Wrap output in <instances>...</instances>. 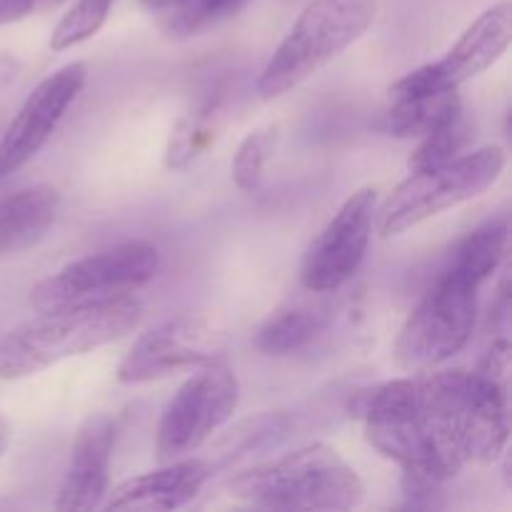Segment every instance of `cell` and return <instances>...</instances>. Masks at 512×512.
I'll return each mask as SVG.
<instances>
[{"instance_id": "3957f363", "label": "cell", "mask_w": 512, "mask_h": 512, "mask_svg": "<svg viewBox=\"0 0 512 512\" xmlns=\"http://www.w3.org/2000/svg\"><path fill=\"white\" fill-rule=\"evenodd\" d=\"M378 15V0H310L255 80L263 100L280 98L358 43Z\"/></svg>"}, {"instance_id": "d6986e66", "label": "cell", "mask_w": 512, "mask_h": 512, "mask_svg": "<svg viewBox=\"0 0 512 512\" xmlns=\"http://www.w3.org/2000/svg\"><path fill=\"white\" fill-rule=\"evenodd\" d=\"M325 328V313L313 308H285L270 315L255 333V348L265 355L300 353L308 348Z\"/></svg>"}, {"instance_id": "ba28073f", "label": "cell", "mask_w": 512, "mask_h": 512, "mask_svg": "<svg viewBox=\"0 0 512 512\" xmlns=\"http://www.w3.org/2000/svg\"><path fill=\"white\" fill-rule=\"evenodd\" d=\"M240 383L223 358L198 368L165 408L158 423L155 455L160 463L188 458L203 448L238 410Z\"/></svg>"}, {"instance_id": "ffe728a7", "label": "cell", "mask_w": 512, "mask_h": 512, "mask_svg": "<svg viewBox=\"0 0 512 512\" xmlns=\"http://www.w3.org/2000/svg\"><path fill=\"white\" fill-rule=\"evenodd\" d=\"M218 118L220 103L213 98L185 113L170 133L168 148H165V165L170 170H185L195 158H200L205 148L215 140Z\"/></svg>"}, {"instance_id": "2e32d148", "label": "cell", "mask_w": 512, "mask_h": 512, "mask_svg": "<svg viewBox=\"0 0 512 512\" xmlns=\"http://www.w3.org/2000/svg\"><path fill=\"white\" fill-rule=\"evenodd\" d=\"M463 118L458 90H408L390 85L388 103L375 128L390 138H423L453 120Z\"/></svg>"}, {"instance_id": "30bf717a", "label": "cell", "mask_w": 512, "mask_h": 512, "mask_svg": "<svg viewBox=\"0 0 512 512\" xmlns=\"http://www.w3.org/2000/svg\"><path fill=\"white\" fill-rule=\"evenodd\" d=\"M378 193L360 188L328 220L318 238L305 250L300 283L310 293H335L363 265L375 230Z\"/></svg>"}, {"instance_id": "603a6c76", "label": "cell", "mask_w": 512, "mask_h": 512, "mask_svg": "<svg viewBox=\"0 0 512 512\" xmlns=\"http://www.w3.org/2000/svg\"><path fill=\"white\" fill-rule=\"evenodd\" d=\"M278 145V133L275 130H255L245 135L243 143L238 145L233 158V180L243 193H255L265 178L270 158Z\"/></svg>"}, {"instance_id": "9c48e42d", "label": "cell", "mask_w": 512, "mask_h": 512, "mask_svg": "<svg viewBox=\"0 0 512 512\" xmlns=\"http://www.w3.org/2000/svg\"><path fill=\"white\" fill-rule=\"evenodd\" d=\"M228 338L210 320L178 315L145 330L118 365V383L143 385L220 360Z\"/></svg>"}, {"instance_id": "83f0119b", "label": "cell", "mask_w": 512, "mask_h": 512, "mask_svg": "<svg viewBox=\"0 0 512 512\" xmlns=\"http://www.w3.org/2000/svg\"><path fill=\"white\" fill-rule=\"evenodd\" d=\"M60 3H65V0H38V8H43V10L58 8Z\"/></svg>"}, {"instance_id": "52a82bcc", "label": "cell", "mask_w": 512, "mask_h": 512, "mask_svg": "<svg viewBox=\"0 0 512 512\" xmlns=\"http://www.w3.org/2000/svg\"><path fill=\"white\" fill-rule=\"evenodd\" d=\"M478 285L443 268L400 328L395 360L400 368L433 370L468 345L478 315Z\"/></svg>"}, {"instance_id": "cb8c5ba5", "label": "cell", "mask_w": 512, "mask_h": 512, "mask_svg": "<svg viewBox=\"0 0 512 512\" xmlns=\"http://www.w3.org/2000/svg\"><path fill=\"white\" fill-rule=\"evenodd\" d=\"M468 125H465V118L453 120V123L443 125V128L433 130V133L423 135L420 138L418 150L410 158V170H423L433 168V165L448 163L455 155H460V150L468 143Z\"/></svg>"}, {"instance_id": "8fae6325", "label": "cell", "mask_w": 512, "mask_h": 512, "mask_svg": "<svg viewBox=\"0 0 512 512\" xmlns=\"http://www.w3.org/2000/svg\"><path fill=\"white\" fill-rule=\"evenodd\" d=\"M88 68L68 63L40 80L0 135V178L18 173L48 145L58 125L83 93Z\"/></svg>"}, {"instance_id": "7c38bea8", "label": "cell", "mask_w": 512, "mask_h": 512, "mask_svg": "<svg viewBox=\"0 0 512 512\" xmlns=\"http://www.w3.org/2000/svg\"><path fill=\"white\" fill-rule=\"evenodd\" d=\"M510 343L495 340L473 370H465V453L468 463H495L508 448Z\"/></svg>"}, {"instance_id": "d4e9b609", "label": "cell", "mask_w": 512, "mask_h": 512, "mask_svg": "<svg viewBox=\"0 0 512 512\" xmlns=\"http://www.w3.org/2000/svg\"><path fill=\"white\" fill-rule=\"evenodd\" d=\"M38 8V0H0V25L18 23Z\"/></svg>"}, {"instance_id": "277c9868", "label": "cell", "mask_w": 512, "mask_h": 512, "mask_svg": "<svg viewBox=\"0 0 512 512\" xmlns=\"http://www.w3.org/2000/svg\"><path fill=\"white\" fill-rule=\"evenodd\" d=\"M505 163L508 158L500 145H483L455 155L448 163L410 170L408 178L375 210L380 238H398L425 220L478 198L498 183Z\"/></svg>"}, {"instance_id": "4fadbf2b", "label": "cell", "mask_w": 512, "mask_h": 512, "mask_svg": "<svg viewBox=\"0 0 512 512\" xmlns=\"http://www.w3.org/2000/svg\"><path fill=\"white\" fill-rule=\"evenodd\" d=\"M115 423L98 413L83 423L70 448L68 468L60 483L55 510L83 512L103 505L110 490V460H113Z\"/></svg>"}, {"instance_id": "9a60e30c", "label": "cell", "mask_w": 512, "mask_h": 512, "mask_svg": "<svg viewBox=\"0 0 512 512\" xmlns=\"http://www.w3.org/2000/svg\"><path fill=\"white\" fill-rule=\"evenodd\" d=\"M213 468L208 460L200 458H178L163 463V468L153 473L135 475L125 483L108 490L103 505L105 510H178L193 503L200 490L208 485Z\"/></svg>"}, {"instance_id": "5b68a950", "label": "cell", "mask_w": 512, "mask_h": 512, "mask_svg": "<svg viewBox=\"0 0 512 512\" xmlns=\"http://www.w3.org/2000/svg\"><path fill=\"white\" fill-rule=\"evenodd\" d=\"M348 415L363 423L365 440L383 458L393 460L410 483L418 488L440 485L420 418L418 375L355 390L348 398Z\"/></svg>"}, {"instance_id": "8992f818", "label": "cell", "mask_w": 512, "mask_h": 512, "mask_svg": "<svg viewBox=\"0 0 512 512\" xmlns=\"http://www.w3.org/2000/svg\"><path fill=\"white\" fill-rule=\"evenodd\" d=\"M163 258L148 240H125L73 260L40 280L30 293L35 310H58L73 305L135 295L158 275Z\"/></svg>"}, {"instance_id": "ac0fdd59", "label": "cell", "mask_w": 512, "mask_h": 512, "mask_svg": "<svg viewBox=\"0 0 512 512\" xmlns=\"http://www.w3.org/2000/svg\"><path fill=\"white\" fill-rule=\"evenodd\" d=\"M510 245V223L505 215L488 220L470 230L463 240L453 248L445 270L470 280L473 285H483L508 255Z\"/></svg>"}, {"instance_id": "7402d4cb", "label": "cell", "mask_w": 512, "mask_h": 512, "mask_svg": "<svg viewBox=\"0 0 512 512\" xmlns=\"http://www.w3.org/2000/svg\"><path fill=\"white\" fill-rule=\"evenodd\" d=\"M113 3L115 0H73V5L65 10L63 18L53 28L50 50L63 53V50H70L83 40L93 38L108 20Z\"/></svg>"}, {"instance_id": "6da1fadb", "label": "cell", "mask_w": 512, "mask_h": 512, "mask_svg": "<svg viewBox=\"0 0 512 512\" xmlns=\"http://www.w3.org/2000/svg\"><path fill=\"white\" fill-rule=\"evenodd\" d=\"M143 318L145 305L135 295L38 310L35 318L0 335V378H30L63 360L105 348L138 330Z\"/></svg>"}, {"instance_id": "7a4b0ae2", "label": "cell", "mask_w": 512, "mask_h": 512, "mask_svg": "<svg viewBox=\"0 0 512 512\" xmlns=\"http://www.w3.org/2000/svg\"><path fill=\"white\" fill-rule=\"evenodd\" d=\"M233 498L273 510H353L365 485L353 465L325 443L253 465L228 483Z\"/></svg>"}, {"instance_id": "e0dca14e", "label": "cell", "mask_w": 512, "mask_h": 512, "mask_svg": "<svg viewBox=\"0 0 512 512\" xmlns=\"http://www.w3.org/2000/svg\"><path fill=\"white\" fill-rule=\"evenodd\" d=\"M58 208V188L45 183L0 198V260L38 245L55 223Z\"/></svg>"}, {"instance_id": "44dd1931", "label": "cell", "mask_w": 512, "mask_h": 512, "mask_svg": "<svg viewBox=\"0 0 512 512\" xmlns=\"http://www.w3.org/2000/svg\"><path fill=\"white\" fill-rule=\"evenodd\" d=\"M245 3L248 0H173V5L158 18V25L168 35L188 38L220 25Z\"/></svg>"}, {"instance_id": "5bb4252c", "label": "cell", "mask_w": 512, "mask_h": 512, "mask_svg": "<svg viewBox=\"0 0 512 512\" xmlns=\"http://www.w3.org/2000/svg\"><path fill=\"white\" fill-rule=\"evenodd\" d=\"M512 40V5L508 0L480 13L453 48L435 63L425 65L430 80L443 90H458L468 80L498 63Z\"/></svg>"}, {"instance_id": "4316f807", "label": "cell", "mask_w": 512, "mask_h": 512, "mask_svg": "<svg viewBox=\"0 0 512 512\" xmlns=\"http://www.w3.org/2000/svg\"><path fill=\"white\" fill-rule=\"evenodd\" d=\"M10 438H13V428H10L8 420L0 418V458H3L5 450H8Z\"/></svg>"}, {"instance_id": "484cf974", "label": "cell", "mask_w": 512, "mask_h": 512, "mask_svg": "<svg viewBox=\"0 0 512 512\" xmlns=\"http://www.w3.org/2000/svg\"><path fill=\"white\" fill-rule=\"evenodd\" d=\"M15 73H18V63H15V58L0 50V90L8 88V85L13 83Z\"/></svg>"}]
</instances>
